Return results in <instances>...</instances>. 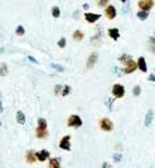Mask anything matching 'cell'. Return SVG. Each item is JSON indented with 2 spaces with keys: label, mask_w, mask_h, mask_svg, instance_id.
<instances>
[{
  "label": "cell",
  "mask_w": 155,
  "mask_h": 168,
  "mask_svg": "<svg viewBox=\"0 0 155 168\" xmlns=\"http://www.w3.org/2000/svg\"><path fill=\"white\" fill-rule=\"evenodd\" d=\"M82 124H83L82 119L76 114L71 115L70 117H68V121H67L68 127H72V128H80V127H82Z\"/></svg>",
  "instance_id": "cell-1"
},
{
  "label": "cell",
  "mask_w": 155,
  "mask_h": 168,
  "mask_svg": "<svg viewBox=\"0 0 155 168\" xmlns=\"http://www.w3.org/2000/svg\"><path fill=\"white\" fill-rule=\"evenodd\" d=\"M98 125L103 131H111L114 129V123L111 121L108 117H102V119L98 121Z\"/></svg>",
  "instance_id": "cell-2"
},
{
  "label": "cell",
  "mask_w": 155,
  "mask_h": 168,
  "mask_svg": "<svg viewBox=\"0 0 155 168\" xmlns=\"http://www.w3.org/2000/svg\"><path fill=\"white\" fill-rule=\"evenodd\" d=\"M112 95L116 99L124 97V95H125V87L122 85H120V83H115V85L112 86Z\"/></svg>",
  "instance_id": "cell-3"
},
{
  "label": "cell",
  "mask_w": 155,
  "mask_h": 168,
  "mask_svg": "<svg viewBox=\"0 0 155 168\" xmlns=\"http://www.w3.org/2000/svg\"><path fill=\"white\" fill-rule=\"evenodd\" d=\"M137 6L140 8V12L149 13V10L154 6V2H153V0H143V2L137 3Z\"/></svg>",
  "instance_id": "cell-4"
},
{
  "label": "cell",
  "mask_w": 155,
  "mask_h": 168,
  "mask_svg": "<svg viewBox=\"0 0 155 168\" xmlns=\"http://www.w3.org/2000/svg\"><path fill=\"white\" fill-rule=\"evenodd\" d=\"M71 135H64L62 139H61V142H59V148L61 149H63V150H71Z\"/></svg>",
  "instance_id": "cell-5"
},
{
  "label": "cell",
  "mask_w": 155,
  "mask_h": 168,
  "mask_svg": "<svg viewBox=\"0 0 155 168\" xmlns=\"http://www.w3.org/2000/svg\"><path fill=\"white\" fill-rule=\"evenodd\" d=\"M97 58H98V53L97 52L91 53V56L88 57V60H87V63H86V68H87V70L92 68V67L95 66V63L97 62Z\"/></svg>",
  "instance_id": "cell-6"
},
{
  "label": "cell",
  "mask_w": 155,
  "mask_h": 168,
  "mask_svg": "<svg viewBox=\"0 0 155 168\" xmlns=\"http://www.w3.org/2000/svg\"><path fill=\"white\" fill-rule=\"evenodd\" d=\"M116 9H115V6L114 5H107L106 6V9H105V15H106V18L107 19H114L115 16H116Z\"/></svg>",
  "instance_id": "cell-7"
},
{
  "label": "cell",
  "mask_w": 155,
  "mask_h": 168,
  "mask_svg": "<svg viewBox=\"0 0 155 168\" xmlns=\"http://www.w3.org/2000/svg\"><path fill=\"white\" fill-rule=\"evenodd\" d=\"M136 68H137L136 62L133 61V60H130V61L126 62V67L124 68V72H125V73H133L134 71H136Z\"/></svg>",
  "instance_id": "cell-8"
},
{
  "label": "cell",
  "mask_w": 155,
  "mask_h": 168,
  "mask_svg": "<svg viewBox=\"0 0 155 168\" xmlns=\"http://www.w3.org/2000/svg\"><path fill=\"white\" fill-rule=\"evenodd\" d=\"M100 18H101V14H96V13H86L84 14V19L88 23H96Z\"/></svg>",
  "instance_id": "cell-9"
},
{
  "label": "cell",
  "mask_w": 155,
  "mask_h": 168,
  "mask_svg": "<svg viewBox=\"0 0 155 168\" xmlns=\"http://www.w3.org/2000/svg\"><path fill=\"white\" fill-rule=\"evenodd\" d=\"M36 158H37V161H39V162H44L47 158H49V152L46 150V149H42L40 152L36 153Z\"/></svg>",
  "instance_id": "cell-10"
},
{
  "label": "cell",
  "mask_w": 155,
  "mask_h": 168,
  "mask_svg": "<svg viewBox=\"0 0 155 168\" xmlns=\"http://www.w3.org/2000/svg\"><path fill=\"white\" fill-rule=\"evenodd\" d=\"M136 66L141 72H148V66H146V61L144 57H139V60L136 62Z\"/></svg>",
  "instance_id": "cell-11"
},
{
  "label": "cell",
  "mask_w": 155,
  "mask_h": 168,
  "mask_svg": "<svg viewBox=\"0 0 155 168\" xmlns=\"http://www.w3.org/2000/svg\"><path fill=\"white\" fill-rule=\"evenodd\" d=\"M25 161H27L28 163H34V162H37L36 152H34V150H29V152H27V154H25Z\"/></svg>",
  "instance_id": "cell-12"
},
{
  "label": "cell",
  "mask_w": 155,
  "mask_h": 168,
  "mask_svg": "<svg viewBox=\"0 0 155 168\" xmlns=\"http://www.w3.org/2000/svg\"><path fill=\"white\" fill-rule=\"evenodd\" d=\"M108 36L112 38L114 40H117L120 38V32H119L117 28H110L108 29Z\"/></svg>",
  "instance_id": "cell-13"
},
{
  "label": "cell",
  "mask_w": 155,
  "mask_h": 168,
  "mask_svg": "<svg viewBox=\"0 0 155 168\" xmlns=\"http://www.w3.org/2000/svg\"><path fill=\"white\" fill-rule=\"evenodd\" d=\"M36 135H37V138H39V139H46L47 137H48V129L47 130H42V129H36Z\"/></svg>",
  "instance_id": "cell-14"
},
{
  "label": "cell",
  "mask_w": 155,
  "mask_h": 168,
  "mask_svg": "<svg viewBox=\"0 0 155 168\" xmlns=\"http://www.w3.org/2000/svg\"><path fill=\"white\" fill-rule=\"evenodd\" d=\"M49 168H61V163L57 158H50L49 159Z\"/></svg>",
  "instance_id": "cell-15"
},
{
  "label": "cell",
  "mask_w": 155,
  "mask_h": 168,
  "mask_svg": "<svg viewBox=\"0 0 155 168\" xmlns=\"http://www.w3.org/2000/svg\"><path fill=\"white\" fill-rule=\"evenodd\" d=\"M38 129H42V130H47V120L44 117H40L38 119Z\"/></svg>",
  "instance_id": "cell-16"
},
{
  "label": "cell",
  "mask_w": 155,
  "mask_h": 168,
  "mask_svg": "<svg viewBox=\"0 0 155 168\" xmlns=\"http://www.w3.org/2000/svg\"><path fill=\"white\" fill-rule=\"evenodd\" d=\"M16 121H18L19 124H24L25 123V115H24V113L23 111H16Z\"/></svg>",
  "instance_id": "cell-17"
},
{
  "label": "cell",
  "mask_w": 155,
  "mask_h": 168,
  "mask_svg": "<svg viewBox=\"0 0 155 168\" xmlns=\"http://www.w3.org/2000/svg\"><path fill=\"white\" fill-rule=\"evenodd\" d=\"M153 121V110H149L148 114H146V117H145V125L148 127V125H150Z\"/></svg>",
  "instance_id": "cell-18"
},
{
  "label": "cell",
  "mask_w": 155,
  "mask_h": 168,
  "mask_svg": "<svg viewBox=\"0 0 155 168\" xmlns=\"http://www.w3.org/2000/svg\"><path fill=\"white\" fill-rule=\"evenodd\" d=\"M72 37H73L74 40H82L84 36H83V33H82L81 30H76V32L73 33V34H72Z\"/></svg>",
  "instance_id": "cell-19"
},
{
  "label": "cell",
  "mask_w": 155,
  "mask_h": 168,
  "mask_svg": "<svg viewBox=\"0 0 155 168\" xmlns=\"http://www.w3.org/2000/svg\"><path fill=\"white\" fill-rule=\"evenodd\" d=\"M8 73V66L6 63H2L0 65V76H6Z\"/></svg>",
  "instance_id": "cell-20"
},
{
  "label": "cell",
  "mask_w": 155,
  "mask_h": 168,
  "mask_svg": "<svg viewBox=\"0 0 155 168\" xmlns=\"http://www.w3.org/2000/svg\"><path fill=\"white\" fill-rule=\"evenodd\" d=\"M136 15H137V18H139L140 20H145V19H148L149 13H146V12H137Z\"/></svg>",
  "instance_id": "cell-21"
},
{
  "label": "cell",
  "mask_w": 155,
  "mask_h": 168,
  "mask_svg": "<svg viewBox=\"0 0 155 168\" xmlns=\"http://www.w3.org/2000/svg\"><path fill=\"white\" fill-rule=\"evenodd\" d=\"M52 15H53L54 18H59V15H61V9H59L58 6H53L52 8Z\"/></svg>",
  "instance_id": "cell-22"
},
{
  "label": "cell",
  "mask_w": 155,
  "mask_h": 168,
  "mask_svg": "<svg viewBox=\"0 0 155 168\" xmlns=\"http://www.w3.org/2000/svg\"><path fill=\"white\" fill-rule=\"evenodd\" d=\"M130 60H131V56H127L126 53H125V54H122L121 57L119 58V61H121L122 63H126L127 61H130Z\"/></svg>",
  "instance_id": "cell-23"
},
{
  "label": "cell",
  "mask_w": 155,
  "mask_h": 168,
  "mask_svg": "<svg viewBox=\"0 0 155 168\" xmlns=\"http://www.w3.org/2000/svg\"><path fill=\"white\" fill-rule=\"evenodd\" d=\"M15 33H16L18 36H23L24 33H25L24 27H23V26H18V27H16V29H15Z\"/></svg>",
  "instance_id": "cell-24"
},
{
  "label": "cell",
  "mask_w": 155,
  "mask_h": 168,
  "mask_svg": "<svg viewBox=\"0 0 155 168\" xmlns=\"http://www.w3.org/2000/svg\"><path fill=\"white\" fill-rule=\"evenodd\" d=\"M68 94H71V86H64L63 87V91H62V95L63 96H67Z\"/></svg>",
  "instance_id": "cell-25"
},
{
  "label": "cell",
  "mask_w": 155,
  "mask_h": 168,
  "mask_svg": "<svg viewBox=\"0 0 155 168\" xmlns=\"http://www.w3.org/2000/svg\"><path fill=\"white\" fill-rule=\"evenodd\" d=\"M66 43H67L66 38H64V37H62L61 39H59V42H58V46L61 47V48H64V47H66Z\"/></svg>",
  "instance_id": "cell-26"
},
{
  "label": "cell",
  "mask_w": 155,
  "mask_h": 168,
  "mask_svg": "<svg viewBox=\"0 0 155 168\" xmlns=\"http://www.w3.org/2000/svg\"><path fill=\"white\" fill-rule=\"evenodd\" d=\"M140 90H141V89H140V86H139V85H136V86L133 89V94H134L135 96L140 95Z\"/></svg>",
  "instance_id": "cell-27"
},
{
  "label": "cell",
  "mask_w": 155,
  "mask_h": 168,
  "mask_svg": "<svg viewBox=\"0 0 155 168\" xmlns=\"http://www.w3.org/2000/svg\"><path fill=\"white\" fill-rule=\"evenodd\" d=\"M52 67H53V68H56V70H58L59 72H63L64 71V67L59 66V65H56V63H52Z\"/></svg>",
  "instance_id": "cell-28"
},
{
  "label": "cell",
  "mask_w": 155,
  "mask_h": 168,
  "mask_svg": "<svg viewBox=\"0 0 155 168\" xmlns=\"http://www.w3.org/2000/svg\"><path fill=\"white\" fill-rule=\"evenodd\" d=\"M114 99H108V101H107V104H108V106H110V110L112 111L114 110V107H112V105H114Z\"/></svg>",
  "instance_id": "cell-29"
},
{
  "label": "cell",
  "mask_w": 155,
  "mask_h": 168,
  "mask_svg": "<svg viewBox=\"0 0 155 168\" xmlns=\"http://www.w3.org/2000/svg\"><path fill=\"white\" fill-rule=\"evenodd\" d=\"M61 89H62V86L61 85H57L56 87H54V94L57 95V94H59V91H61Z\"/></svg>",
  "instance_id": "cell-30"
},
{
  "label": "cell",
  "mask_w": 155,
  "mask_h": 168,
  "mask_svg": "<svg viewBox=\"0 0 155 168\" xmlns=\"http://www.w3.org/2000/svg\"><path fill=\"white\" fill-rule=\"evenodd\" d=\"M120 159H121V154H114V161L115 162H120Z\"/></svg>",
  "instance_id": "cell-31"
},
{
  "label": "cell",
  "mask_w": 155,
  "mask_h": 168,
  "mask_svg": "<svg viewBox=\"0 0 155 168\" xmlns=\"http://www.w3.org/2000/svg\"><path fill=\"white\" fill-rule=\"evenodd\" d=\"M98 5H100V6H107V5H108V2H107V0H105V2H100Z\"/></svg>",
  "instance_id": "cell-32"
},
{
  "label": "cell",
  "mask_w": 155,
  "mask_h": 168,
  "mask_svg": "<svg viewBox=\"0 0 155 168\" xmlns=\"http://www.w3.org/2000/svg\"><path fill=\"white\" fill-rule=\"evenodd\" d=\"M28 60H30V61H32V62H34V63H37V62H38V61L36 60V58L32 57V56H28Z\"/></svg>",
  "instance_id": "cell-33"
},
{
  "label": "cell",
  "mask_w": 155,
  "mask_h": 168,
  "mask_svg": "<svg viewBox=\"0 0 155 168\" xmlns=\"http://www.w3.org/2000/svg\"><path fill=\"white\" fill-rule=\"evenodd\" d=\"M102 168H111V166H110V164H107V163L105 162V163L102 164Z\"/></svg>",
  "instance_id": "cell-34"
},
{
  "label": "cell",
  "mask_w": 155,
  "mask_h": 168,
  "mask_svg": "<svg viewBox=\"0 0 155 168\" xmlns=\"http://www.w3.org/2000/svg\"><path fill=\"white\" fill-rule=\"evenodd\" d=\"M4 111V107H3V101H0V113Z\"/></svg>",
  "instance_id": "cell-35"
},
{
  "label": "cell",
  "mask_w": 155,
  "mask_h": 168,
  "mask_svg": "<svg viewBox=\"0 0 155 168\" xmlns=\"http://www.w3.org/2000/svg\"><path fill=\"white\" fill-rule=\"evenodd\" d=\"M88 8H90V5H88L87 3H84V4H83V9H88Z\"/></svg>",
  "instance_id": "cell-36"
},
{
  "label": "cell",
  "mask_w": 155,
  "mask_h": 168,
  "mask_svg": "<svg viewBox=\"0 0 155 168\" xmlns=\"http://www.w3.org/2000/svg\"><path fill=\"white\" fill-rule=\"evenodd\" d=\"M149 80H150L151 82H154V75H150V77H149Z\"/></svg>",
  "instance_id": "cell-37"
},
{
  "label": "cell",
  "mask_w": 155,
  "mask_h": 168,
  "mask_svg": "<svg viewBox=\"0 0 155 168\" xmlns=\"http://www.w3.org/2000/svg\"><path fill=\"white\" fill-rule=\"evenodd\" d=\"M0 125H2V121H0Z\"/></svg>",
  "instance_id": "cell-38"
},
{
  "label": "cell",
  "mask_w": 155,
  "mask_h": 168,
  "mask_svg": "<svg viewBox=\"0 0 155 168\" xmlns=\"http://www.w3.org/2000/svg\"><path fill=\"white\" fill-rule=\"evenodd\" d=\"M0 96H2V94H0Z\"/></svg>",
  "instance_id": "cell-39"
}]
</instances>
